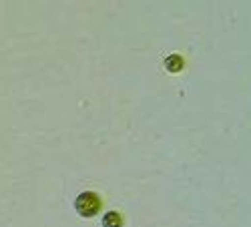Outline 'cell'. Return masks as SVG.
I'll list each match as a JSON object with an SVG mask.
<instances>
[{"label": "cell", "instance_id": "cell-1", "mask_svg": "<svg viewBox=\"0 0 251 227\" xmlns=\"http://www.w3.org/2000/svg\"><path fill=\"white\" fill-rule=\"evenodd\" d=\"M75 209L80 217H95L100 209V197L93 191H85L80 193L75 201Z\"/></svg>", "mask_w": 251, "mask_h": 227}, {"label": "cell", "instance_id": "cell-2", "mask_svg": "<svg viewBox=\"0 0 251 227\" xmlns=\"http://www.w3.org/2000/svg\"><path fill=\"white\" fill-rule=\"evenodd\" d=\"M183 67H185V60L179 56V54H171V56H167L165 58V69L169 71V73H181L183 71Z\"/></svg>", "mask_w": 251, "mask_h": 227}, {"label": "cell", "instance_id": "cell-3", "mask_svg": "<svg viewBox=\"0 0 251 227\" xmlns=\"http://www.w3.org/2000/svg\"><path fill=\"white\" fill-rule=\"evenodd\" d=\"M123 225V219L117 211H109V213H104L102 217V227H121Z\"/></svg>", "mask_w": 251, "mask_h": 227}]
</instances>
